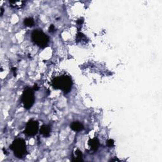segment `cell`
Masks as SVG:
<instances>
[{
    "label": "cell",
    "mask_w": 162,
    "mask_h": 162,
    "mask_svg": "<svg viewBox=\"0 0 162 162\" xmlns=\"http://www.w3.org/2000/svg\"><path fill=\"white\" fill-rule=\"evenodd\" d=\"M49 30H50V32H54V31H55V27H54V26L53 25H51L50 27Z\"/></svg>",
    "instance_id": "13"
},
{
    "label": "cell",
    "mask_w": 162,
    "mask_h": 162,
    "mask_svg": "<svg viewBox=\"0 0 162 162\" xmlns=\"http://www.w3.org/2000/svg\"><path fill=\"white\" fill-rule=\"evenodd\" d=\"M9 3L12 8L17 9L22 8L25 4V1H10Z\"/></svg>",
    "instance_id": "10"
},
{
    "label": "cell",
    "mask_w": 162,
    "mask_h": 162,
    "mask_svg": "<svg viewBox=\"0 0 162 162\" xmlns=\"http://www.w3.org/2000/svg\"><path fill=\"white\" fill-rule=\"evenodd\" d=\"M88 146L91 153H94L98 150L99 146V142L97 138H93L89 141Z\"/></svg>",
    "instance_id": "6"
},
{
    "label": "cell",
    "mask_w": 162,
    "mask_h": 162,
    "mask_svg": "<svg viewBox=\"0 0 162 162\" xmlns=\"http://www.w3.org/2000/svg\"><path fill=\"white\" fill-rule=\"evenodd\" d=\"M17 158H22L26 154L27 148L25 141L18 138L15 139L10 146Z\"/></svg>",
    "instance_id": "3"
},
{
    "label": "cell",
    "mask_w": 162,
    "mask_h": 162,
    "mask_svg": "<svg viewBox=\"0 0 162 162\" xmlns=\"http://www.w3.org/2000/svg\"><path fill=\"white\" fill-rule=\"evenodd\" d=\"M51 131V127L48 125H43L40 129V133L45 137H48L50 136Z\"/></svg>",
    "instance_id": "7"
},
{
    "label": "cell",
    "mask_w": 162,
    "mask_h": 162,
    "mask_svg": "<svg viewBox=\"0 0 162 162\" xmlns=\"http://www.w3.org/2000/svg\"><path fill=\"white\" fill-rule=\"evenodd\" d=\"M23 23L24 25L27 27H31L34 26V20L30 18V17H29V18H27L25 20H24L23 21Z\"/></svg>",
    "instance_id": "11"
},
{
    "label": "cell",
    "mask_w": 162,
    "mask_h": 162,
    "mask_svg": "<svg viewBox=\"0 0 162 162\" xmlns=\"http://www.w3.org/2000/svg\"><path fill=\"white\" fill-rule=\"evenodd\" d=\"M107 145L109 147H112L114 145V141H113V139H109L107 142Z\"/></svg>",
    "instance_id": "12"
},
{
    "label": "cell",
    "mask_w": 162,
    "mask_h": 162,
    "mask_svg": "<svg viewBox=\"0 0 162 162\" xmlns=\"http://www.w3.org/2000/svg\"><path fill=\"white\" fill-rule=\"evenodd\" d=\"M72 160L74 161H82V153L80 150H76L74 151Z\"/></svg>",
    "instance_id": "9"
},
{
    "label": "cell",
    "mask_w": 162,
    "mask_h": 162,
    "mask_svg": "<svg viewBox=\"0 0 162 162\" xmlns=\"http://www.w3.org/2000/svg\"><path fill=\"white\" fill-rule=\"evenodd\" d=\"M39 130V123L36 120H30L27 122L24 132L29 136L36 135Z\"/></svg>",
    "instance_id": "5"
},
{
    "label": "cell",
    "mask_w": 162,
    "mask_h": 162,
    "mask_svg": "<svg viewBox=\"0 0 162 162\" xmlns=\"http://www.w3.org/2000/svg\"><path fill=\"white\" fill-rule=\"evenodd\" d=\"M3 8H1V16L3 15Z\"/></svg>",
    "instance_id": "15"
},
{
    "label": "cell",
    "mask_w": 162,
    "mask_h": 162,
    "mask_svg": "<svg viewBox=\"0 0 162 162\" xmlns=\"http://www.w3.org/2000/svg\"><path fill=\"white\" fill-rule=\"evenodd\" d=\"M31 39L34 43L40 48H44L47 46L49 43V37L45 33H44L41 30H34L31 34Z\"/></svg>",
    "instance_id": "2"
},
{
    "label": "cell",
    "mask_w": 162,
    "mask_h": 162,
    "mask_svg": "<svg viewBox=\"0 0 162 162\" xmlns=\"http://www.w3.org/2000/svg\"><path fill=\"white\" fill-rule=\"evenodd\" d=\"M35 101V96L33 89L30 88H26L23 91L22 96V102L24 107L26 109H30Z\"/></svg>",
    "instance_id": "4"
},
{
    "label": "cell",
    "mask_w": 162,
    "mask_h": 162,
    "mask_svg": "<svg viewBox=\"0 0 162 162\" xmlns=\"http://www.w3.org/2000/svg\"><path fill=\"white\" fill-rule=\"evenodd\" d=\"M52 85L54 89H60L65 94H67L70 92L72 87V79L67 75L57 76L52 80Z\"/></svg>",
    "instance_id": "1"
},
{
    "label": "cell",
    "mask_w": 162,
    "mask_h": 162,
    "mask_svg": "<svg viewBox=\"0 0 162 162\" xmlns=\"http://www.w3.org/2000/svg\"><path fill=\"white\" fill-rule=\"evenodd\" d=\"M33 89H34V91H37V89H38V87H37V85H34V87Z\"/></svg>",
    "instance_id": "14"
},
{
    "label": "cell",
    "mask_w": 162,
    "mask_h": 162,
    "mask_svg": "<svg viewBox=\"0 0 162 162\" xmlns=\"http://www.w3.org/2000/svg\"><path fill=\"white\" fill-rule=\"evenodd\" d=\"M70 128L75 132H79L84 129V125L79 122H74L70 125Z\"/></svg>",
    "instance_id": "8"
}]
</instances>
